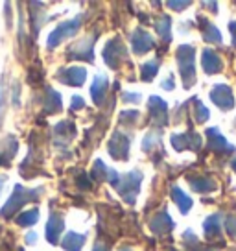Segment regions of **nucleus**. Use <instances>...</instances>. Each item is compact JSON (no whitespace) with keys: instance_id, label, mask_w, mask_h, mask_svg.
Wrapping results in <instances>:
<instances>
[{"instance_id":"nucleus-1","label":"nucleus","mask_w":236,"mask_h":251,"mask_svg":"<svg viewBox=\"0 0 236 251\" xmlns=\"http://www.w3.org/2000/svg\"><path fill=\"white\" fill-rule=\"evenodd\" d=\"M43 192H45V187L32 188L30 190V188H24L23 185H15V190H13L11 198L0 209V216L2 218H13L28 201H37Z\"/></svg>"},{"instance_id":"nucleus-2","label":"nucleus","mask_w":236,"mask_h":251,"mask_svg":"<svg viewBox=\"0 0 236 251\" xmlns=\"http://www.w3.org/2000/svg\"><path fill=\"white\" fill-rule=\"evenodd\" d=\"M194 59H196V50L190 45H181L177 48V65H179V74L183 78L185 87L194 85L196 81V69H194Z\"/></svg>"},{"instance_id":"nucleus-3","label":"nucleus","mask_w":236,"mask_h":251,"mask_svg":"<svg viewBox=\"0 0 236 251\" xmlns=\"http://www.w3.org/2000/svg\"><path fill=\"white\" fill-rule=\"evenodd\" d=\"M81 23H83V15H76L74 19H71V21L59 24V26L48 35V41H47L48 50H54V48L57 47L59 43H63L65 39L74 37V35L78 33L79 28H81Z\"/></svg>"},{"instance_id":"nucleus-4","label":"nucleus","mask_w":236,"mask_h":251,"mask_svg":"<svg viewBox=\"0 0 236 251\" xmlns=\"http://www.w3.org/2000/svg\"><path fill=\"white\" fill-rule=\"evenodd\" d=\"M141 181H142V174L139 170H131L129 174L122 176L120 177V183H118V194L124 198L126 203H135L137 200V194L141 190Z\"/></svg>"},{"instance_id":"nucleus-5","label":"nucleus","mask_w":236,"mask_h":251,"mask_svg":"<svg viewBox=\"0 0 236 251\" xmlns=\"http://www.w3.org/2000/svg\"><path fill=\"white\" fill-rule=\"evenodd\" d=\"M94 43H96V33H93V35H87V37L79 39L78 43H74V45L69 48V54H67V57H69V59H83V61L93 63V61H94V55H93Z\"/></svg>"},{"instance_id":"nucleus-6","label":"nucleus","mask_w":236,"mask_h":251,"mask_svg":"<svg viewBox=\"0 0 236 251\" xmlns=\"http://www.w3.org/2000/svg\"><path fill=\"white\" fill-rule=\"evenodd\" d=\"M124 59H126V48L122 45L120 37L111 39L103 48V61L107 63V67H111V69H118Z\"/></svg>"},{"instance_id":"nucleus-7","label":"nucleus","mask_w":236,"mask_h":251,"mask_svg":"<svg viewBox=\"0 0 236 251\" xmlns=\"http://www.w3.org/2000/svg\"><path fill=\"white\" fill-rule=\"evenodd\" d=\"M55 78L65 85H76L81 87L85 83L87 71L83 67H69V69H59L55 72Z\"/></svg>"},{"instance_id":"nucleus-8","label":"nucleus","mask_w":236,"mask_h":251,"mask_svg":"<svg viewBox=\"0 0 236 251\" xmlns=\"http://www.w3.org/2000/svg\"><path fill=\"white\" fill-rule=\"evenodd\" d=\"M107 148H109V153L113 155V159L127 161V155H129V137L124 135L122 131H117L111 137Z\"/></svg>"},{"instance_id":"nucleus-9","label":"nucleus","mask_w":236,"mask_h":251,"mask_svg":"<svg viewBox=\"0 0 236 251\" xmlns=\"http://www.w3.org/2000/svg\"><path fill=\"white\" fill-rule=\"evenodd\" d=\"M148 107H150V120L155 126H165L168 122V105L165 100H161L159 96H150L148 100Z\"/></svg>"},{"instance_id":"nucleus-10","label":"nucleus","mask_w":236,"mask_h":251,"mask_svg":"<svg viewBox=\"0 0 236 251\" xmlns=\"http://www.w3.org/2000/svg\"><path fill=\"white\" fill-rule=\"evenodd\" d=\"M155 47V41L150 33L142 28H137V30L131 33V48L137 55H142L146 52H150L151 48Z\"/></svg>"},{"instance_id":"nucleus-11","label":"nucleus","mask_w":236,"mask_h":251,"mask_svg":"<svg viewBox=\"0 0 236 251\" xmlns=\"http://www.w3.org/2000/svg\"><path fill=\"white\" fill-rule=\"evenodd\" d=\"M211 100H212L220 109L227 111L235 107V98H233V91L229 89V85H214L212 91H211Z\"/></svg>"},{"instance_id":"nucleus-12","label":"nucleus","mask_w":236,"mask_h":251,"mask_svg":"<svg viewBox=\"0 0 236 251\" xmlns=\"http://www.w3.org/2000/svg\"><path fill=\"white\" fill-rule=\"evenodd\" d=\"M172 146L177 151H183V150H197L201 148V137L194 131H187V133L181 135H172Z\"/></svg>"},{"instance_id":"nucleus-13","label":"nucleus","mask_w":236,"mask_h":251,"mask_svg":"<svg viewBox=\"0 0 236 251\" xmlns=\"http://www.w3.org/2000/svg\"><path fill=\"white\" fill-rule=\"evenodd\" d=\"M207 137H209V148L216 151V153H231L235 151V146L225 141V137L216 129V127H209L207 129Z\"/></svg>"},{"instance_id":"nucleus-14","label":"nucleus","mask_w":236,"mask_h":251,"mask_svg":"<svg viewBox=\"0 0 236 251\" xmlns=\"http://www.w3.org/2000/svg\"><path fill=\"white\" fill-rule=\"evenodd\" d=\"M63 229H65L63 214L52 212V214H50V218H48L47 231H45V235H47L48 242H50V244H57V242H59V236H61V233H63Z\"/></svg>"},{"instance_id":"nucleus-15","label":"nucleus","mask_w":236,"mask_h":251,"mask_svg":"<svg viewBox=\"0 0 236 251\" xmlns=\"http://www.w3.org/2000/svg\"><path fill=\"white\" fill-rule=\"evenodd\" d=\"M107 91H109L107 76H105V74H98V76L93 79V85H91V94H93V100H94L96 105H103L105 96H107Z\"/></svg>"},{"instance_id":"nucleus-16","label":"nucleus","mask_w":236,"mask_h":251,"mask_svg":"<svg viewBox=\"0 0 236 251\" xmlns=\"http://www.w3.org/2000/svg\"><path fill=\"white\" fill-rule=\"evenodd\" d=\"M63 103H61V94L54 91L52 87H45V102H43V111L47 115H55L57 111H61Z\"/></svg>"},{"instance_id":"nucleus-17","label":"nucleus","mask_w":236,"mask_h":251,"mask_svg":"<svg viewBox=\"0 0 236 251\" xmlns=\"http://www.w3.org/2000/svg\"><path fill=\"white\" fill-rule=\"evenodd\" d=\"M201 65H203V71L207 74H216V72L221 71L223 63H221V57L214 50L211 48H205L203 55H201Z\"/></svg>"},{"instance_id":"nucleus-18","label":"nucleus","mask_w":236,"mask_h":251,"mask_svg":"<svg viewBox=\"0 0 236 251\" xmlns=\"http://www.w3.org/2000/svg\"><path fill=\"white\" fill-rule=\"evenodd\" d=\"M150 229L155 235H166L173 229V222L166 211L159 212V214H155V218L150 220Z\"/></svg>"},{"instance_id":"nucleus-19","label":"nucleus","mask_w":236,"mask_h":251,"mask_svg":"<svg viewBox=\"0 0 236 251\" xmlns=\"http://www.w3.org/2000/svg\"><path fill=\"white\" fill-rule=\"evenodd\" d=\"M87 235H81V233H76V231H71L67 233V236L61 242V248L65 251H81V248L85 246Z\"/></svg>"},{"instance_id":"nucleus-20","label":"nucleus","mask_w":236,"mask_h":251,"mask_svg":"<svg viewBox=\"0 0 236 251\" xmlns=\"http://www.w3.org/2000/svg\"><path fill=\"white\" fill-rule=\"evenodd\" d=\"M74 135H76V126L72 124L71 120H63L55 126V137H57V141H61V146H67Z\"/></svg>"},{"instance_id":"nucleus-21","label":"nucleus","mask_w":236,"mask_h":251,"mask_svg":"<svg viewBox=\"0 0 236 251\" xmlns=\"http://www.w3.org/2000/svg\"><path fill=\"white\" fill-rule=\"evenodd\" d=\"M189 183H190V187H192V190H196L199 194H207V192L216 190V181H212L211 177H205V176L189 177Z\"/></svg>"},{"instance_id":"nucleus-22","label":"nucleus","mask_w":236,"mask_h":251,"mask_svg":"<svg viewBox=\"0 0 236 251\" xmlns=\"http://www.w3.org/2000/svg\"><path fill=\"white\" fill-rule=\"evenodd\" d=\"M172 198H173V201L177 203V207H179V211H181L183 214H187V212L190 211L192 200H190L179 187H172Z\"/></svg>"},{"instance_id":"nucleus-23","label":"nucleus","mask_w":236,"mask_h":251,"mask_svg":"<svg viewBox=\"0 0 236 251\" xmlns=\"http://www.w3.org/2000/svg\"><path fill=\"white\" fill-rule=\"evenodd\" d=\"M199 26H201V30H203V39L209 41V43H221V35L218 28H214V24H211L209 21H205L199 17Z\"/></svg>"},{"instance_id":"nucleus-24","label":"nucleus","mask_w":236,"mask_h":251,"mask_svg":"<svg viewBox=\"0 0 236 251\" xmlns=\"http://www.w3.org/2000/svg\"><path fill=\"white\" fill-rule=\"evenodd\" d=\"M37 220H39V209L33 207L30 211H24L23 214H19L15 218V222H17V226H21V227H30V226H35V224H37Z\"/></svg>"},{"instance_id":"nucleus-25","label":"nucleus","mask_w":236,"mask_h":251,"mask_svg":"<svg viewBox=\"0 0 236 251\" xmlns=\"http://www.w3.org/2000/svg\"><path fill=\"white\" fill-rule=\"evenodd\" d=\"M170 28H172V21H170V17L163 15L155 21V30H157V33L163 37V41H166V43H170V41H172Z\"/></svg>"},{"instance_id":"nucleus-26","label":"nucleus","mask_w":236,"mask_h":251,"mask_svg":"<svg viewBox=\"0 0 236 251\" xmlns=\"http://www.w3.org/2000/svg\"><path fill=\"white\" fill-rule=\"evenodd\" d=\"M159 72V61H148L142 65L141 69V78L142 81H151Z\"/></svg>"},{"instance_id":"nucleus-27","label":"nucleus","mask_w":236,"mask_h":251,"mask_svg":"<svg viewBox=\"0 0 236 251\" xmlns=\"http://www.w3.org/2000/svg\"><path fill=\"white\" fill-rule=\"evenodd\" d=\"M91 177L96 181H107L109 179V168L98 159L94 163V166H93V170H91Z\"/></svg>"},{"instance_id":"nucleus-28","label":"nucleus","mask_w":236,"mask_h":251,"mask_svg":"<svg viewBox=\"0 0 236 251\" xmlns=\"http://www.w3.org/2000/svg\"><path fill=\"white\" fill-rule=\"evenodd\" d=\"M205 233L207 236H212V235H218L220 233V214H212L211 218L205 222Z\"/></svg>"},{"instance_id":"nucleus-29","label":"nucleus","mask_w":236,"mask_h":251,"mask_svg":"<svg viewBox=\"0 0 236 251\" xmlns=\"http://www.w3.org/2000/svg\"><path fill=\"white\" fill-rule=\"evenodd\" d=\"M192 103H194V115H196V120L199 124H203L209 120V111L205 109V105L197 98H192Z\"/></svg>"},{"instance_id":"nucleus-30","label":"nucleus","mask_w":236,"mask_h":251,"mask_svg":"<svg viewBox=\"0 0 236 251\" xmlns=\"http://www.w3.org/2000/svg\"><path fill=\"white\" fill-rule=\"evenodd\" d=\"M139 120V111H122L120 113V124L133 126Z\"/></svg>"},{"instance_id":"nucleus-31","label":"nucleus","mask_w":236,"mask_h":251,"mask_svg":"<svg viewBox=\"0 0 236 251\" xmlns=\"http://www.w3.org/2000/svg\"><path fill=\"white\" fill-rule=\"evenodd\" d=\"M161 141V135L159 133H150L144 137V144H142V150L144 151H151V148H155Z\"/></svg>"},{"instance_id":"nucleus-32","label":"nucleus","mask_w":236,"mask_h":251,"mask_svg":"<svg viewBox=\"0 0 236 251\" xmlns=\"http://www.w3.org/2000/svg\"><path fill=\"white\" fill-rule=\"evenodd\" d=\"M28 81L32 85H39L41 81H43V72L39 71V67H32L30 69V72H28Z\"/></svg>"},{"instance_id":"nucleus-33","label":"nucleus","mask_w":236,"mask_h":251,"mask_svg":"<svg viewBox=\"0 0 236 251\" xmlns=\"http://www.w3.org/2000/svg\"><path fill=\"white\" fill-rule=\"evenodd\" d=\"M76 185L79 188H91V176L89 174H79L78 179H76Z\"/></svg>"},{"instance_id":"nucleus-34","label":"nucleus","mask_w":236,"mask_h":251,"mask_svg":"<svg viewBox=\"0 0 236 251\" xmlns=\"http://www.w3.org/2000/svg\"><path fill=\"white\" fill-rule=\"evenodd\" d=\"M83 107H85L83 98H81V96H74V98H72V103H71V109L78 111V109H83Z\"/></svg>"},{"instance_id":"nucleus-35","label":"nucleus","mask_w":236,"mask_h":251,"mask_svg":"<svg viewBox=\"0 0 236 251\" xmlns=\"http://www.w3.org/2000/svg\"><path fill=\"white\" fill-rule=\"evenodd\" d=\"M227 231L233 236H236V214L235 216H227Z\"/></svg>"},{"instance_id":"nucleus-36","label":"nucleus","mask_w":236,"mask_h":251,"mask_svg":"<svg viewBox=\"0 0 236 251\" xmlns=\"http://www.w3.org/2000/svg\"><path fill=\"white\" fill-rule=\"evenodd\" d=\"M190 2H168V8H173L175 11H183L185 8H189Z\"/></svg>"},{"instance_id":"nucleus-37","label":"nucleus","mask_w":236,"mask_h":251,"mask_svg":"<svg viewBox=\"0 0 236 251\" xmlns=\"http://www.w3.org/2000/svg\"><path fill=\"white\" fill-rule=\"evenodd\" d=\"M122 96H124V98H122L124 102H141V94H137V93H135V94L124 93Z\"/></svg>"},{"instance_id":"nucleus-38","label":"nucleus","mask_w":236,"mask_h":251,"mask_svg":"<svg viewBox=\"0 0 236 251\" xmlns=\"http://www.w3.org/2000/svg\"><path fill=\"white\" fill-rule=\"evenodd\" d=\"M161 85H163V89H166V91H172V89H173V76H172V74H170V76H168V78H166Z\"/></svg>"},{"instance_id":"nucleus-39","label":"nucleus","mask_w":236,"mask_h":251,"mask_svg":"<svg viewBox=\"0 0 236 251\" xmlns=\"http://www.w3.org/2000/svg\"><path fill=\"white\" fill-rule=\"evenodd\" d=\"M4 96H6V85L4 81H0V111L4 107Z\"/></svg>"},{"instance_id":"nucleus-40","label":"nucleus","mask_w":236,"mask_h":251,"mask_svg":"<svg viewBox=\"0 0 236 251\" xmlns=\"http://www.w3.org/2000/svg\"><path fill=\"white\" fill-rule=\"evenodd\" d=\"M93 251H109V246H107V244H102V242H96Z\"/></svg>"},{"instance_id":"nucleus-41","label":"nucleus","mask_w":236,"mask_h":251,"mask_svg":"<svg viewBox=\"0 0 236 251\" xmlns=\"http://www.w3.org/2000/svg\"><path fill=\"white\" fill-rule=\"evenodd\" d=\"M229 30H231V33H233V45L236 47V23L229 24Z\"/></svg>"},{"instance_id":"nucleus-42","label":"nucleus","mask_w":236,"mask_h":251,"mask_svg":"<svg viewBox=\"0 0 236 251\" xmlns=\"http://www.w3.org/2000/svg\"><path fill=\"white\" fill-rule=\"evenodd\" d=\"M35 240H37V235H35V233H30V235L26 236V242L28 244H33Z\"/></svg>"},{"instance_id":"nucleus-43","label":"nucleus","mask_w":236,"mask_h":251,"mask_svg":"<svg viewBox=\"0 0 236 251\" xmlns=\"http://www.w3.org/2000/svg\"><path fill=\"white\" fill-rule=\"evenodd\" d=\"M8 181V176H0V192L4 190V183Z\"/></svg>"},{"instance_id":"nucleus-44","label":"nucleus","mask_w":236,"mask_h":251,"mask_svg":"<svg viewBox=\"0 0 236 251\" xmlns=\"http://www.w3.org/2000/svg\"><path fill=\"white\" fill-rule=\"evenodd\" d=\"M231 166H233V170H235V172H236V157H235V159H233V161H231Z\"/></svg>"},{"instance_id":"nucleus-45","label":"nucleus","mask_w":236,"mask_h":251,"mask_svg":"<svg viewBox=\"0 0 236 251\" xmlns=\"http://www.w3.org/2000/svg\"><path fill=\"white\" fill-rule=\"evenodd\" d=\"M120 251H131V250H129V248H122Z\"/></svg>"},{"instance_id":"nucleus-46","label":"nucleus","mask_w":236,"mask_h":251,"mask_svg":"<svg viewBox=\"0 0 236 251\" xmlns=\"http://www.w3.org/2000/svg\"><path fill=\"white\" fill-rule=\"evenodd\" d=\"M170 251H175V250H170Z\"/></svg>"},{"instance_id":"nucleus-47","label":"nucleus","mask_w":236,"mask_h":251,"mask_svg":"<svg viewBox=\"0 0 236 251\" xmlns=\"http://www.w3.org/2000/svg\"><path fill=\"white\" fill-rule=\"evenodd\" d=\"M0 231H2V229H0Z\"/></svg>"}]
</instances>
